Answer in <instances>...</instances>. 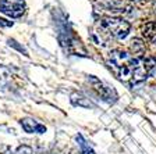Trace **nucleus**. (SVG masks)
I'll return each instance as SVG.
<instances>
[{
	"mask_svg": "<svg viewBox=\"0 0 156 154\" xmlns=\"http://www.w3.org/2000/svg\"><path fill=\"white\" fill-rule=\"evenodd\" d=\"M142 38L149 43H156V22H148L142 26Z\"/></svg>",
	"mask_w": 156,
	"mask_h": 154,
	"instance_id": "8",
	"label": "nucleus"
},
{
	"mask_svg": "<svg viewBox=\"0 0 156 154\" xmlns=\"http://www.w3.org/2000/svg\"><path fill=\"white\" fill-rule=\"evenodd\" d=\"M0 25H3V26H10V25H13V22H6V19L0 18Z\"/></svg>",
	"mask_w": 156,
	"mask_h": 154,
	"instance_id": "15",
	"label": "nucleus"
},
{
	"mask_svg": "<svg viewBox=\"0 0 156 154\" xmlns=\"http://www.w3.org/2000/svg\"><path fill=\"white\" fill-rule=\"evenodd\" d=\"M91 84H92V87H94V90L96 92L99 96H101V99L106 100V101L109 103H113L116 101L117 99V93L114 92V89H112L110 86H107V85H105L102 80L96 79V78L92 77L91 79Z\"/></svg>",
	"mask_w": 156,
	"mask_h": 154,
	"instance_id": "5",
	"label": "nucleus"
},
{
	"mask_svg": "<svg viewBox=\"0 0 156 154\" xmlns=\"http://www.w3.org/2000/svg\"><path fill=\"white\" fill-rule=\"evenodd\" d=\"M10 78V72L4 67H0V85H4Z\"/></svg>",
	"mask_w": 156,
	"mask_h": 154,
	"instance_id": "12",
	"label": "nucleus"
},
{
	"mask_svg": "<svg viewBox=\"0 0 156 154\" xmlns=\"http://www.w3.org/2000/svg\"><path fill=\"white\" fill-rule=\"evenodd\" d=\"M101 2L107 10L112 11H123L126 9H130L128 0H101Z\"/></svg>",
	"mask_w": 156,
	"mask_h": 154,
	"instance_id": "7",
	"label": "nucleus"
},
{
	"mask_svg": "<svg viewBox=\"0 0 156 154\" xmlns=\"http://www.w3.org/2000/svg\"><path fill=\"white\" fill-rule=\"evenodd\" d=\"M71 103L74 106H81V107H91V101L88 99H85L82 94H78V93H73L71 94Z\"/></svg>",
	"mask_w": 156,
	"mask_h": 154,
	"instance_id": "9",
	"label": "nucleus"
},
{
	"mask_svg": "<svg viewBox=\"0 0 156 154\" xmlns=\"http://www.w3.org/2000/svg\"><path fill=\"white\" fill-rule=\"evenodd\" d=\"M20 124H21V126H23V129L25 132H29V133H43V132L46 131V128L43 125H41L38 121H35V119L32 118H24L20 121Z\"/></svg>",
	"mask_w": 156,
	"mask_h": 154,
	"instance_id": "6",
	"label": "nucleus"
},
{
	"mask_svg": "<svg viewBox=\"0 0 156 154\" xmlns=\"http://www.w3.org/2000/svg\"><path fill=\"white\" fill-rule=\"evenodd\" d=\"M135 63V57L133 54H128L126 51L114 50L109 54L107 64L112 70L119 75L121 80H130L133 77V67Z\"/></svg>",
	"mask_w": 156,
	"mask_h": 154,
	"instance_id": "1",
	"label": "nucleus"
},
{
	"mask_svg": "<svg viewBox=\"0 0 156 154\" xmlns=\"http://www.w3.org/2000/svg\"><path fill=\"white\" fill-rule=\"evenodd\" d=\"M16 154H32V149L28 147V146H21V147L16 151Z\"/></svg>",
	"mask_w": 156,
	"mask_h": 154,
	"instance_id": "13",
	"label": "nucleus"
},
{
	"mask_svg": "<svg viewBox=\"0 0 156 154\" xmlns=\"http://www.w3.org/2000/svg\"><path fill=\"white\" fill-rule=\"evenodd\" d=\"M156 67V58L153 57H141L135 58L133 67V77L131 84H138L141 80H145L153 72Z\"/></svg>",
	"mask_w": 156,
	"mask_h": 154,
	"instance_id": "3",
	"label": "nucleus"
},
{
	"mask_svg": "<svg viewBox=\"0 0 156 154\" xmlns=\"http://www.w3.org/2000/svg\"><path fill=\"white\" fill-rule=\"evenodd\" d=\"M144 50H145V45L141 42L140 39L131 40V51H133L134 54H140V53H142Z\"/></svg>",
	"mask_w": 156,
	"mask_h": 154,
	"instance_id": "11",
	"label": "nucleus"
},
{
	"mask_svg": "<svg viewBox=\"0 0 156 154\" xmlns=\"http://www.w3.org/2000/svg\"><path fill=\"white\" fill-rule=\"evenodd\" d=\"M155 10H156V0H155Z\"/></svg>",
	"mask_w": 156,
	"mask_h": 154,
	"instance_id": "17",
	"label": "nucleus"
},
{
	"mask_svg": "<svg viewBox=\"0 0 156 154\" xmlns=\"http://www.w3.org/2000/svg\"><path fill=\"white\" fill-rule=\"evenodd\" d=\"M9 45H10V46H14V47H16V49H18L20 51H24V54H27V51L24 50V49L21 47V46H18V45H17V42H16V40H13V39H10V40H9Z\"/></svg>",
	"mask_w": 156,
	"mask_h": 154,
	"instance_id": "14",
	"label": "nucleus"
},
{
	"mask_svg": "<svg viewBox=\"0 0 156 154\" xmlns=\"http://www.w3.org/2000/svg\"><path fill=\"white\" fill-rule=\"evenodd\" d=\"M77 142H78V147H80V151H81V154H95V151L92 150L91 147H89V145H88L87 142H85V139L82 138L81 135L77 136Z\"/></svg>",
	"mask_w": 156,
	"mask_h": 154,
	"instance_id": "10",
	"label": "nucleus"
},
{
	"mask_svg": "<svg viewBox=\"0 0 156 154\" xmlns=\"http://www.w3.org/2000/svg\"><path fill=\"white\" fill-rule=\"evenodd\" d=\"M134 2H145V0H134Z\"/></svg>",
	"mask_w": 156,
	"mask_h": 154,
	"instance_id": "16",
	"label": "nucleus"
},
{
	"mask_svg": "<svg viewBox=\"0 0 156 154\" xmlns=\"http://www.w3.org/2000/svg\"><path fill=\"white\" fill-rule=\"evenodd\" d=\"M99 28L103 33L114 39H124L130 32V24L123 18H103L99 22Z\"/></svg>",
	"mask_w": 156,
	"mask_h": 154,
	"instance_id": "2",
	"label": "nucleus"
},
{
	"mask_svg": "<svg viewBox=\"0 0 156 154\" xmlns=\"http://www.w3.org/2000/svg\"><path fill=\"white\" fill-rule=\"evenodd\" d=\"M0 11L11 18H18L25 11L24 0H0Z\"/></svg>",
	"mask_w": 156,
	"mask_h": 154,
	"instance_id": "4",
	"label": "nucleus"
}]
</instances>
